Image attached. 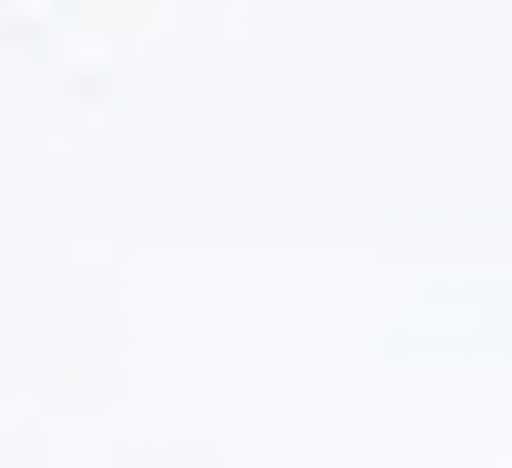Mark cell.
Segmentation results:
<instances>
[]
</instances>
